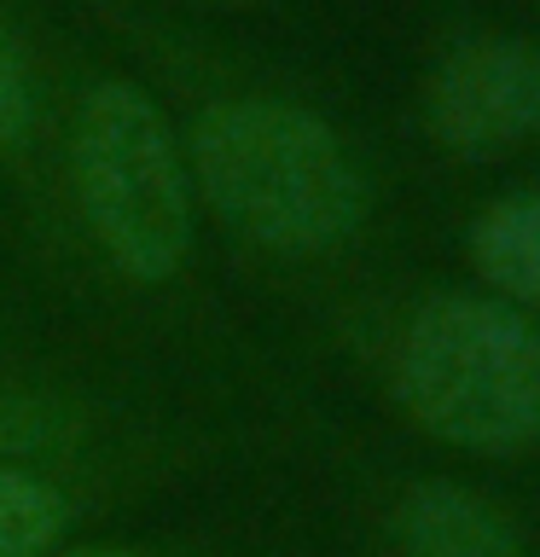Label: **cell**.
Instances as JSON below:
<instances>
[{"instance_id": "4", "label": "cell", "mask_w": 540, "mask_h": 557, "mask_svg": "<svg viewBox=\"0 0 540 557\" xmlns=\"http://www.w3.org/2000/svg\"><path fill=\"white\" fill-rule=\"evenodd\" d=\"M216 430L163 418L157 430L70 453H12L0 459V557H52L76 546L151 494H163L216 459Z\"/></svg>"}, {"instance_id": "11", "label": "cell", "mask_w": 540, "mask_h": 557, "mask_svg": "<svg viewBox=\"0 0 540 557\" xmlns=\"http://www.w3.org/2000/svg\"><path fill=\"white\" fill-rule=\"evenodd\" d=\"M29 355V325L12 320V308L0 302V360H24Z\"/></svg>"}, {"instance_id": "5", "label": "cell", "mask_w": 540, "mask_h": 557, "mask_svg": "<svg viewBox=\"0 0 540 557\" xmlns=\"http://www.w3.org/2000/svg\"><path fill=\"white\" fill-rule=\"evenodd\" d=\"M425 122L453 157H505L540 139V52L529 41H459L425 87Z\"/></svg>"}, {"instance_id": "2", "label": "cell", "mask_w": 540, "mask_h": 557, "mask_svg": "<svg viewBox=\"0 0 540 557\" xmlns=\"http://www.w3.org/2000/svg\"><path fill=\"white\" fill-rule=\"evenodd\" d=\"M192 198L244 256L303 268L360 238L372 191L320 111L256 87H209L169 116Z\"/></svg>"}, {"instance_id": "1", "label": "cell", "mask_w": 540, "mask_h": 557, "mask_svg": "<svg viewBox=\"0 0 540 557\" xmlns=\"http://www.w3.org/2000/svg\"><path fill=\"white\" fill-rule=\"evenodd\" d=\"M52 186L76 268L134 313V331L186 337L198 290V221L192 174L169 111L134 76H87L52 134Z\"/></svg>"}, {"instance_id": "8", "label": "cell", "mask_w": 540, "mask_h": 557, "mask_svg": "<svg viewBox=\"0 0 540 557\" xmlns=\"http://www.w3.org/2000/svg\"><path fill=\"white\" fill-rule=\"evenodd\" d=\"M52 134L59 128H52L41 64H35V52L17 35V24L0 12V169L29 186L52 157Z\"/></svg>"}, {"instance_id": "10", "label": "cell", "mask_w": 540, "mask_h": 557, "mask_svg": "<svg viewBox=\"0 0 540 557\" xmlns=\"http://www.w3.org/2000/svg\"><path fill=\"white\" fill-rule=\"evenodd\" d=\"M52 557H216L204 534H87Z\"/></svg>"}, {"instance_id": "9", "label": "cell", "mask_w": 540, "mask_h": 557, "mask_svg": "<svg viewBox=\"0 0 540 557\" xmlns=\"http://www.w3.org/2000/svg\"><path fill=\"white\" fill-rule=\"evenodd\" d=\"M470 261L494 290L540 302V191L488 203L470 226Z\"/></svg>"}, {"instance_id": "3", "label": "cell", "mask_w": 540, "mask_h": 557, "mask_svg": "<svg viewBox=\"0 0 540 557\" xmlns=\"http://www.w3.org/2000/svg\"><path fill=\"white\" fill-rule=\"evenodd\" d=\"M383 389L425 435L470 453L540 442V331L488 296H425L378 343Z\"/></svg>"}, {"instance_id": "7", "label": "cell", "mask_w": 540, "mask_h": 557, "mask_svg": "<svg viewBox=\"0 0 540 557\" xmlns=\"http://www.w3.org/2000/svg\"><path fill=\"white\" fill-rule=\"evenodd\" d=\"M390 557H529L494 505L459 482H413L383 511Z\"/></svg>"}, {"instance_id": "6", "label": "cell", "mask_w": 540, "mask_h": 557, "mask_svg": "<svg viewBox=\"0 0 540 557\" xmlns=\"http://www.w3.org/2000/svg\"><path fill=\"white\" fill-rule=\"evenodd\" d=\"M163 418L174 412H163L128 383L76 372V366H59L41 355L0 360V459L122 442V435L157 430Z\"/></svg>"}]
</instances>
